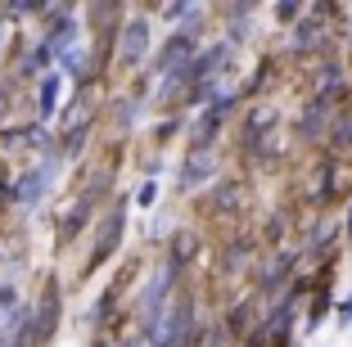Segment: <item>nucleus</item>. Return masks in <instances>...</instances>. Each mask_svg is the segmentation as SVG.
Segmentation results:
<instances>
[{"instance_id": "obj_5", "label": "nucleus", "mask_w": 352, "mask_h": 347, "mask_svg": "<svg viewBox=\"0 0 352 347\" xmlns=\"http://www.w3.org/2000/svg\"><path fill=\"white\" fill-rule=\"evenodd\" d=\"M212 167H217L212 153H190L181 163V190H199L204 181H212Z\"/></svg>"}, {"instance_id": "obj_7", "label": "nucleus", "mask_w": 352, "mask_h": 347, "mask_svg": "<svg viewBox=\"0 0 352 347\" xmlns=\"http://www.w3.org/2000/svg\"><path fill=\"white\" fill-rule=\"evenodd\" d=\"M249 257H253V239H239V244L230 239V244L221 248V271H226V276H230V271H244Z\"/></svg>"}, {"instance_id": "obj_3", "label": "nucleus", "mask_w": 352, "mask_h": 347, "mask_svg": "<svg viewBox=\"0 0 352 347\" xmlns=\"http://www.w3.org/2000/svg\"><path fill=\"white\" fill-rule=\"evenodd\" d=\"M253 325H258V298H239L235 306H226V316H221L217 334L221 338H249Z\"/></svg>"}, {"instance_id": "obj_4", "label": "nucleus", "mask_w": 352, "mask_h": 347, "mask_svg": "<svg viewBox=\"0 0 352 347\" xmlns=\"http://www.w3.org/2000/svg\"><path fill=\"white\" fill-rule=\"evenodd\" d=\"M149 54V23L145 19H135L122 27V59L126 63H140Z\"/></svg>"}, {"instance_id": "obj_1", "label": "nucleus", "mask_w": 352, "mask_h": 347, "mask_svg": "<svg viewBox=\"0 0 352 347\" xmlns=\"http://www.w3.org/2000/svg\"><path fill=\"white\" fill-rule=\"evenodd\" d=\"M294 266H298V248H276V257L258 271V302L285 293V284L294 280Z\"/></svg>"}, {"instance_id": "obj_11", "label": "nucleus", "mask_w": 352, "mask_h": 347, "mask_svg": "<svg viewBox=\"0 0 352 347\" xmlns=\"http://www.w3.org/2000/svg\"><path fill=\"white\" fill-rule=\"evenodd\" d=\"M334 316H339V329H343V325L352 329V293H348V298H339V306H334Z\"/></svg>"}, {"instance_id": "obj_8", "label": "nucleus", "mask_w": 352, "mask_h": 347, "mask_svg": "<svg viewBox=\"0 0 352 347\" xmlns=\"http://www.w3.org/2000/svg\"><path fill=\"white\" fill-rule=\"evenodd\" d=\"M54 104H59V77H45V86H41V113L45 117L54 113Z\"/></svg>"}, {"instance_id": "obj_9", "label": "nucleus", "mask_w": 352, "mask_h": 347, "mask_svg": "<svg viewBox=\"0 0 352 347\" xmlns=\"http://www.w3.org/2000/svg\"><path fill=\"white\" fill-rule=\"evenodd\" d=\"M298 19H302V5H276V23H285V27H294Z\"/></svg>"}, {"instance_id": "obj_10", "label": "nucleus", "mask_w": 352, "mask_h": 347, "mask_svg": "<svg viewBox=\"0 0 352 347\" xmlns=\"http://www.w3.org/2000/svg\"><path fill=\"white\" fill-rule=\"evenodd\" d=\"M154 199H158V181H145L140 190H135V203H140V208H149Z\"/></svg>"}, {"instance_id": "obj_6", "label": "nucleus", "mask_w": 352, "mask_h": 347, "mask_svg": "<svg viewBox=\"0 0 352 347\" xmlns=\"http://www.w3.org/2000/svg\"><path fill=\"white\" fill-rule=\"evenodd\" d=\"M325 140H330V158H339V153L352 149V104H343L339 113H334L330 131H325Z\"/></svg>"}, {"instance_id": "obj_2", "label": "nucleus", "mask_w": 352, "mask_h": 347, "mask_svg": "<svg viewBox=\"0 0 352 347\" xmlns=\"http://www.w3.org/2000/svg\"><path fill=\"white\" fill-rule=\"evenodd\" d=\"M334 113H339V100H330V95H316V100L302 109V117H298V140H302V144L325 140V131H330V122H334Z\"/></svg>"}, {"instance_id": "obj_12", "label": "nucleus", "mask_w": 352, "mask_h": 347, "mask_svg": "<svg viewBox=\"0 0 352 347\" xmlns=\"http://www.w3.org/2000/svg\"><path fill=\"white\" fill-rule=\"evenodd\" d=\"M348 235H352V208H348Z\"/></svg>"}]
</instances>
